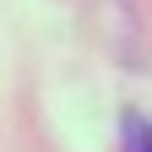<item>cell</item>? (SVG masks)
<instances>
[{
  "instance_id": "cell-1",
  "label": "cell",
  "mask_w": 152,
  "mask_h": 152,
  "mask_svg": "<svg viewBox=\"0 0 152 152\" xmlns=\"http://www.w3.org/2000/svg\"><path fill=\"white\" fill-rule=\"evenodd\" d=\"M125 152H152V125L147 120H125Z\"/></svg>"
}]
</instances>
